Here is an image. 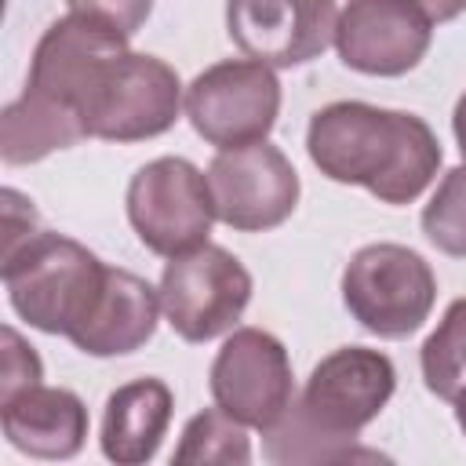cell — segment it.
Listing matches in <instances>:
<instances>
[{
	"label": "cell",
	"instance_id": "cell-3",
	"mask_svg": "<svg viewBox=\"0 0 466 466\" xmlns=\"http://www.w3.org/2000/svg\"><path fill=\"white\" fill-rule=\"evenodd\" d=\"M11 309L36 331L66 335L87 320L109 266L80 240L40 229L15 251L0 255Z\"/></svg>",
	"mask_w": 466,
	"mask_h": 466
},
{
	"label": "cell",
	"instance_id": "cell-20",
	"mask_svg": "<svg viewBox=\"0 0 466 466\" xmlns=\"http://www.w3.org/2000/svg\"><path fill=\"white\" fill-rule=\"evenodd\" d=\"M422 233L437 251L466 258V164L451 167L433 189L422 208Z\"/></svg>",
	"mask_w": 466,
	"mask_h": 466
},
{
	"label": "cell",
	"instance_id": "cell-6",
	"mask_svg": "<svg viewBox=\"0 0 466 466\" xmlns=\"http://www.w3.org/2000/svg\"><path fill=\"white\" fill-rule=\"evenodd\" d=\"M251 302V273L218 244H200L167 258L160 273V309L186 342H211L244 317Z\"/></svg>",
	"mask_w": 466,
	"mask_h": 466
},
{
	"label": "cell",
	"instance_id": "cell-5",
	"mask_svg": "<svg viewBox=\"0 0 466 466\" xmlns=\"http://www.w3.org/2000/svg\"><path fill=\"white\" fill-rule=\"evenodd\" d=\"M437 277L430 262L404 244H368L342 269V302L350 317L379 339H408L433 309Z\"/></svg>",
	"mask_w": 466,
	"mask_h": 466
},
{
	"label": "cell",
	"instance_id": "cell-15",
	"mask_svg": "<svg viewBox=\"0 0 466 466\" xmlns=\"http://www.w3.org/2000/svg\"><path fill=\"white\" fill-rule=\"evenodd\" d=\"M0 422L7 444L33 459H73L87 441V408L62 386L36 382L0 400Z\"/></svg>",
	"mask_w": 466,
	"mask_h": 466
},
{
	"label": "cell",
	"instance_id": "cell-23",
	"mask_svg": "<svg viewBox=\"0 0 466 466\" xmlns=\"http://www.w3.org/2000/svg\"><path fill=\"white\" fill-rule=\"evenodd\" d=\"M0 200H4V240H0V255H7L18 244H25L29 237H36L40 226H36L33 200H25L18 189H4Z\"/></svg>",
	"mask_w": 466,
	"mask_h": 466
},
{
	"label": "cell",
	"instance_id": "cell-22",
	"mask_svg": "<svg viewBox=\"0 0 466 466\" xmlns=\"http://www.w3.org/2000/svg\"><path fill=\"white\" fill-rule=\"evenodd\" d=\"M66 4H69V11H76V15H91V18H98V22L113 25V29H120L124 36L138 33L142 22H146L149 11H153V0H66Z\"/></svg>",
	"mask_w": 466,
	"mask_h": 466
},
{
	"label": "cell",
	"instance_id": "cell-7",
	"mask_svg": "<svg viewBox=\"0 0 466 466\" xmlns=\"http://www.w3.org/2000/svg\"><path fill=\"white\" fill-rule=\"evenodd\" d=\"M127 218L138 240L164 258L208 244L215 215L211 186L200 167L182 157H157L127 182Z\"/></svg>",
	"mask_w": 466,
	"mask_h": 466
},
{
	"label": "cell",
	"instance_id": "cell-24",
	"mask_svg": "<svg viewBox=\"0 0 466 466\" xmlns=\"http://www.w3.org/2000/svg\"><path fill=\"white\" fill-rule=\"evenodd\" d=\"M415 7H422L426 11V18L433 22V25H441V22H451V18H459L462 11H466V0H411Z\"/></svg>",
	"mask_w": 466,
	"mask_h": 466
},
{
	"label": "cell",
	"instance_id": "cell-13",
	"mask_svg": "<svg viewBox=\"0 0 466 466\" xmlns=\"http://www.w3.org/2000/svg\"><path fill=\"white\" fill-rule=\"evenodd\" d=\"M120 51H127V36L120 29H113L91 15L69 11L66 18L51 22L47 33L40 36L33 62H29V87L58 98L62 106H69L76 113L95 73Z\"/></svg>",
	"mask_w": 466,
	"mask_h": 466
},
{
	"label": "cell",
	"instance_id": "cell-2",
	"mask_svg": "<svg viewBox=\"0 0 466 466\" xmlns=\"http://www.w3.org/2000/svg\"><path fill=\"white\" fill-rule=\"evenodd\" d=\"M397 390L393 360L368 346H342L328 353L306 379L299 404L266 430L269 459L277 462H339L357 451L346 448L379 419Z\"/></svg>",
	"mask_w": 466,
	"mask_h": 466
},
{
	"label": "cell",
	"instance_id": "cell-21",
	"mask_svg": "<svg viewBox=\"0 0 466 466\" xmlns=\"http://www.w3.org/2000/svg\"><path fill=\"white\" fill-rule=\"evenodd\" d=\"M0 342H4V353H0V400L36 386L44 379V368H40V357L33 353V346L7 324L0 331Z\"/></svg>",
	"mask_w": 466,
	"mask_h": 466
},
{
	"label": "cell",
	"instance_id": "cell-16",
	"mask_svg": "<svg viewBox=\"0 0 466 466\" xmlns=\"http://www.w3.org/2000/svg\"><path fill=\"white\" fill-rule=\"evenodd\" d=\"M171 408V390L160 379H135L116 386L102 411V455L116 466L149 462L167 433Z\"/></svg>",
	"mask_w": 466,
	"mask_h": 466
},
{
	"label": "cell",
	"instance_id": "cell-10",
	"mask_svg": "<svg viewBox=\"0 0 466 466\" xmlns=\"http://www.w3.org/2000/svg\"><path fill=\"white\" fill-rule=\"evenodd\" d=\"M218 222L237 233L277 229L299 204V171L273 142L218 149L208 164Z\"/></svg>",
	"mask_w": 466,
	"mask_h": 466
},
{
	"label": "cell",
	"instance_id": "cell-17",
	"mask_svg": "<svg viewBox=\"0 0 466 466\" xmlns=\"http://www.w3.org/2000/svg\"><path fill=\"white\" fill-rule=\"evenodd\" d=\"M87 138L84 120L58 98L25 84V91L0 113V157L4 164H36L55 149H69Z\"/></svg>",
	"mask_w": 466,
	"mask_h": 466
},
{
	"label": "cell",
	"instance_id": "cell-25",
	"mask_svg": "<svg viewBox=\"0 0 466 466\" xmlns=\"http://www.w3.org/2000/svg\"><path fill=\"white\" fill-rule=\"evenodd\" d=\"M451 131H455V142H459V153L466 160V91L459 95L455 102V113H451Z\"/></svg>",
	"mask_w": 466,
	"mask_h": 466
},
{
	"label": "cell",
	"instance_id": "cell-19",
	"mask_svg": "<svg viewBox=\"0 0 466 466\" xmlns=\"http://www.w3.org/2000/svg\"><path fill=\"white\" fill-rule=\"evenodd\" d=\"M171 459L178 466H248L251 441L244 433V422H237L215 404L186 422L182 441Z\"/></svg>",
	"mask_w": 466,
	"mask_h": 466
},
{
	"label": "cell",
	"instance_id": "cell-9",
	"mask_svg": "<svg viewBox=\"0 0 466 466\" xmlns=\"http://www.w3.org/2000/svg\"><path fill=\"white\" fill-rule=\"evenodd\" d=\"M215 404L244 426L273 430L295 397L291 360L277 335L262 328H237L222 342L208 375Z\"/></svg>",
	"mask_w": 466,
	"mask_h": 466
},
{
	"label": "cell",
	"instance_id": "cell-26",
	"mask_svg": "<svg viewBox=\"0 0 466 466\" xmlns=\"http://www.w3.org/2000/svg\"><path fill=\"white\" fill-rule=\"evenodd\" d=\"M455 422H459V430L466 433V393L455 400Z\"/></svg>",
	"mask_w": 466,
	"mask_h": 466
},
{
	"label": "cell",
	"instance_id": "cell-8",
	"mask_svg": "<svg viewBox=\"0 0 466 466\" xmlns=\"http://www.w3.org/2000/svg\"><path fill=\"white\" fill-rule=\"evenodd\" d=\"M186 116L215 149L262 142L280 113V84L273 66L255 58H226L208 66L186 87Z\"/></svg>",
	"mask_w": 466,
	"mask_h": 466
},
{
	"label": "cell",
	"instance_id": "cell-4",
	"mask_svg": "<svg viewBox=\"0 0 466 466\" xmlns=\"http://www.w3.org/2000/svg\"><path fill=\"white\" fill-rule=\"evenodd\" d=\"M182 109L178 73L157 58L138 51H120L109 58L95 80L87 84L76 113L84 120L87 138L106 142H142L164 135Z\"/></svg>",
	"mask_w": 466,
	"mask_h": 466
},
{
	"label": "cell",
	"instance_id": "cell-12",
	"mask_svg": "<svg viewBox=\"0 0 466 466\" xmlns=\"http://www.w3.org/2000/svg\"><path fill=\"white\" fill-rule=\"evenodd\" d=\"M433 40V22L411 0H350L335 25L339 58L364 76H404Z\"/></svg>",
	"mask_w": 466,
	"mask_h": 466
},
{
	"label": "cell",
	"instance_id": "cell-11",
	"mask_svg": "<svg viewBox=\"0 0 466 466\" xmlns=\"http://www.w3.org/2000/svg\"><path fill=\"white\" fill-rule=\"evenodd\" d=\"M335 0H226V33L255 62L306 66L335 44Z\"/></svg>",
	"mask_w": 466,
	"mask_h": 466
},
{
	"label": "cell",
	"instance_id": "cell-1",
	"mask_svg": "<svg viewBox=\"0 0 466 466\" xmlns=\"http://www.w3.org/2000/svg\"><path fill=\"white\" fill-rule=\"evenodd\" d=\"M309 160L342 186H360L382 204H411L437 178L441 142L415 113L368 102H331L306 131Z\"/></svg>",
	"mask_w": 466,
	"mask_h": 466
},
{
	"label": "cell",
	"instance_id": "cell-14",
	"mask_svg": "<svg viewBox=\"0 0 466 466\" xmlns=\"http://www.w3.org/2000/svg\"><path fill=\"white\" fill-rule=\"evenodd\" d=\"M157 317H160V288H153L138 273L109 266L87 320L73 331L69 342L87 357L135 353L153 339Z\"/></svg>",
	"mask_w": 466,
	"mask_h": 466
},
{
	"label": "cell",
	"instance_id": "cell-18",
	"mask_svg": "<svg viewBox=\"0 0 466 466\" xmlns=\"http://www.w3.org/2000/svg\"><path fill=\"white\" fill-rule=\"evenodd\" d=\"M426 390L448 404L466 393V299H455L419 353Z\"/></svg>",
	"mask_w": 466,
	"mask_h": 466
}]
</instances>
